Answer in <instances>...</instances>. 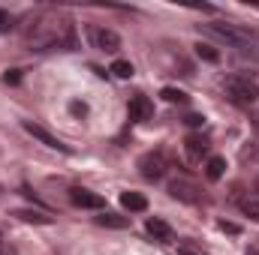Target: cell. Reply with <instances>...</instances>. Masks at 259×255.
I'll use <instances>...</instances> for the list:
<instances>
[{
  "label": "cell",
  "instance_id": "9a60e30c",
  "mask_svg": "<svg viewBox=\"0 0 259 255\" xmlns=\"http://www.w3.org/2000/svg\"><path fill=\"white\" fill-rule=\"evenodd\" d=\"M97 225H103V228H127L130 219L127 216H118V213H100L97 216Z\"/></svg>",
  "mask_w": 259,
  "mask_h": 255
},
{
  "label": "cell",
  "instance_id": "5bb4252c",
  "mask_svg": "<svg viewBox=\"0 0 259 255\" xmlns=\"http://www.w3.org/2000/svg\"><path fill=\"white\" fill-rule=\"evenodd\" d=\"M12 216H18L21 222H36V225H52V216H46L42 210H15Z\"/></svg>",
  "mask_w": 259,
  "mask_h": 255
},
{
  "label": "cell",
  "instance_id": "8fae6325",
  "mask_svg": "<svg viewBox=\"0 0 259 255\" xmlns=\"http://www.w3.org/2000/svg\"><path fill=\"white\" fill-rule=\"evenodd\" d=\"M145 228H148V234H151V237H157V240H163V243H169V240H172V228H169L163 219H157V216H154V219H148V225H145Z\"/></svg>",
  "mask_w": 259,
  "mask_h": 255
},
{
  "label": "cell",
  "instance_id": "603a6c76",
  "mask_svg": "<svg viewBox=\"0 0 259 255\" xmlns=\"http://www.w3.org/2000/svg\"><path fill=\"white\" fill-rule=\"evenodd\" d=\"M220 231H226V234H238L241 228H238L235 222H226V219H223V222H220Z\"/></svg>",
  "mask_w": 259,
  "mask_h": 255
},
{
  "label": "cell",
  "instance_id": "30bf717a",
  "mask_svg": "<svg viewBox=\"0 0 259 255\" xmlns=\"http://www.w3.org/2000/svg\"><path fill=\"white\" fill-rule=\"evenodd\" d=\"M184 150H187V159H190V162H202V156L208 153V141H205L202 135H190V138L184 141Z\"/></svg>",
  "mask_w": 259,
  "mask_h": 255
},
{
  "label": "cell",
  "instance_id": "484cf974",
  "mask_svg": "<svg viewBox=\"0 0 259 255\" xmlns=\"http://www.w3.org/2000/svg\"><path fill=\"white\" fill-rule=\"evenodd\" d=\"M247 255H259V249H247Z\"/></svg>",
  "mask_w": 259,
  "mask_h": 255
},
{
  "label": "cell",
  "instance_id": "7402d4cb",
  "mask_svg": "<svg viewBox=\"0 0 259 255\" xmlns=\"http://www.w3.org/2000/svg\"><path fill=\"white\" fill-rule=\"evenodd\" d=\"M18 78H21V75H18V69H6V75H3V81H6V84H18Z\"/></svg>",
  "mask_w": 259,
  "mask_h": 255
},
{
  "label": "cell",
  "instance_id": "d6986e66",
  "mask_svg": "<svg viewBox=\"0 0 259 255\" xmlns=\"http://www.w3.org/2000/svg\"><path fill=\"white\" fill-rule=\"evenodd\" d=\"M241 213L250 216L253 222H259V198H244L241 201Z\"/></svg>",
  "mask_w": 259,
  "mask_h": 255
},
{
  "label": "cell",
  "instance_id": "44dd1931",
  "mask_svg": "<svg viewBox=\"0 0 259 255\" xmlns=\"http://www.w3.org/2000/svg\"><path fill=\"white\" fill-rule=\"evenodd\" d=\"M184 123H187V126H202V123H205V117H202V114H187V117H184Z\"/></svg>",
  "mask_w": 259,
  "mask_h": 255
},
{
  "label": "cell",
  "instance_id": "2e32d148",
  "mask_svg": "<svg viewBox=\"0 0 259 255\" xmlns=\"http://www.w3.org/2000/svg\"><path fill=\"white\" fill-rule=\"evenodd\" d=\"M196 54H199L202 60H208V63H217V60H220V51H217L211 42H196Z\"/></svg>",
  "mask_w": 259,
  "mask_h": 255
},
{
  "label": "cell",
  "instance_id": "cb8c5ba5",
  "mask_svg": "<svg viewBox=\"0 0 259 255\" xmlns=\"http://www.w3.org/2000/svg\"><path fill=\"white\" fill-rule=\"evenodd\" d=\"M9 27H12V24H9V15L0 9V30H9Z\"/></svg>",
  "mask_w": 259,
  "mask_h": 255
},
{
  "label": "cell",
  "instance_id": "ac0fdd59",
  "mask_svg": "<svg viewBox=\"0 0 259 255\" xmlns=\"http://www.w3.org/2000/svg\"><path fill=\"white\" fill-rule=\"evenodd\" d=\"M109 72H115V78H124V81H127V78H133V72H136V69H133L130 60H115Z\"/></svg>",
  "mask_w": 259,
  "mask_h": 255
},
{
  "label": "cell",
  "instance_id": "ba28073f",
  "mask_svg": "<svg viewBox=\"0 0 259 255\" xmlns=\"http://www.w3.org/2000/svg\"><path fill=\"white\" fill-rule=\"evenodd\" d=\"M169 195L178 198V201H187V204H196V201L202 198V195H199V186H196L193 180H187V177L172 180V183H169Z\"/></svg>",
  "mask_w": 259,
  "mask_h": 255
},
{
  "label": "cell",
  "instance_id": "e0dca14e",
  "mask_svg": "<svg viewBox=\"0 0 259 255\" xmlns=\"http://www.w3.org/2000/svg\"><path fill=\"white\" fill-rule=\"evenodd\" d=\"M160 96H163L166 102H172V105H175V102H178V105H184V102H187V93H184V90H178V87H163V93H160Z\"/></svg>",
  "mask_w": 259,
  "mask_h": 255
},
{
  "label": "cell",
  "instance_id": "7c38bea8",
  "mask_svg": "<svg viewBox=\"0 0 259 255\" xmlns=\"http://www.w3.org/2000/svg\"><path fill=\"white\" fill-rule=\"evenodd\" d=\"M121 204L127 207L130 213H142V210H148V198L139 195V192H124V195H121Z\"/></svg>",
  "mask_w": 259,
  "mask_h": 255
},
{
  "label": "cell",
  "instance_id": "ffe728a7",
  "mask_svg": "<svg viewBox=\"0 0 259 255\" xmlns=\"http://www.w3.org/2000/svg\"><path fill=\"white\" fill-rule=\"evenodd\" d=\"M69 111H72L75 117H84V114H88V105H84V102H69Z\"/></svg>",
  "mask_w": 259,
  "mask_h": 255
},
{
  "label": "cell",
  "instance_id": "52a82bcc",
  "mask_svg": "<svg viewBox=\"0 0 259 255\" xmlns=\"http://www.w3.org/2000/svg\"><path fill=\"white\" fill-rule=\"evenodd\" d=\"M69 201L75 207H88V210H103L106 207V198L103 195H97V192H91V189H81V186H72L69 189Z\"/></svg>",
  "mask_w": 259,
  "mask_h": 255
},
{
  "label": "cell",
  "instance_id": "3957f363",
  "mask_svg": "<svg viewBox=\"0 0 259 255\" xmlns=\"http://www.w3.org/2000/svg\"><path fill=\"white\" fill-rule=\"evenodd\" d=\"M139 168H142V177L160 180V177L166 174V168H169V159H166L163 150H151V153H145V156L139 159Z\"/></svg>",
  "mask_w": 259,
  "mask_h": 255
},
{
  "label": "cell",
  "instance_id": "8992f818",
  "mask_svg": "<svg viewBox=\"0 0 259 255\" xmlns=\"http://www.w3.org/2000/svg\"><path fill=\"white\" fill-rule=\"evenodd\" d=\"M21 129H24L27 135H33L36 141H42L46 147H52V150H61V153H69V147H66L58 135H52L46 126H39V123H33V120H24V123H21Z\"/></svg>",
  "mask_w": 259,
  "mask_h": 255
},
{
  "label": "cell",
  "instance_id": "d4e9b609",
  "mask_svg": "<svg viewBox=\"0 0 259 255\" xmlns=\"http://www.w3.org/2000/svg\"><path fill=\"white\" fill-rule=\"evenodd\" d=\"M178 255H196L193 249H187V246H181V249H178Z\"/></svg>",
  "mask_w": 259,
  "mask_h": 255
},
{
  "label": "cell",
  "instance_id": "4316f807",
  "mask_svg": "<svg viewBox=\"0 0 259 255\" xmlns=\"http://www.w3.org/2000/svg\"><path fill=\"white\" fill-rule=\"evenodd\" d=\"M256 192H259V180H256Z\"/></svg>",
  "mask_w": 259,
  "mask_h": 255
},
{
  "label": "cell",
  "instance_id": "6da1fadb",
  "mask_svg": "<svg viewBox=\"0 0 259 255\" xmlns=\"http://www.w3.org/2000/svg\"><path fill=\"white\" fill-rule=\"evenodd\" d=\"M24 42L33 51H49V48H61V45H72V24L58 12H42L36 18H30V24L24 27Z\"/></svg>",
  "mask_w": 259,
  "mask_h": 255
},
{
  "label": "cell",
  "instance_id": "7a4b0ae2",
  "mask_svg": "<svg viewBox=\"0 0 259 255\" xmlns=\"http://www.w3.org/2000/svg\"><path fill=\"white\" fill-rule=\"evenodd\" d=\"M223 93L235 105H253L259 99V84L250 81V78H244V75H229L223 81Z\"/></svg>",
  "mask_w": 259,
  "mask_h": 255
},
{
  "label": "cell",
  "instance_id": "9c48e42d",
  "mask_svg": "<svg viewBox=\"0 0 259 255\" xmlns=\"http://www.w3.org/2000/svg\"><path fill=\"white\" fill-rule=\"evenodd\" d=\"M127 114H130V120H136V123H142V120H151V114H154V105H151V99H148L145 93H136V96L130 99V105H127Z\"/></svg>",
  "mask_w": 259,
  "mask_h": 255
},
{
  "label": "cell",
  "instance_id": "4fadbf2b",
  "mask_svg": "<svg viewBox=\"0 0 259 255\" xmlns=\"http://www.w3.org/2000/svg\"><path fill=\"white\" fill-rule=\"evenodd\" d=\"M226 174V159L223 156H211L208 162H205V177L208 180H220Z\"/></svg>",
  "mask_w": 259,
  "mask_h": 255
},
{
  "label": "cell",
  "instance_id": "277c9868",
  "mask_svg": "<svg viewBox=\"0 0 259 255\" xmlns=\"http://www.w3.org/2000/svg\"><path fill=\"white\" fill-rule=\"evenodd\" d=\"M88 36H91V42H94V48H100V51H109V54H115L118 48H121V36L115 33V30H109V27H88Z\"/></svg>",
  "mask_w": 259,
  "mask_h": 255
},
{
  "label": "cell",
  "instance_id": "5b68a950",
  "mask_svg": "<svg viewBox=\"0 0 259 255\" xmlns=\"http://www.w3.org/2000/svg\"><path fill=\"white\" fill-rule=\"evenodd\" d=\"M205 33H211V36H217V39H223L235 48H247V33L235 30L232 24H205Z\"/></svg>",
  "mask_w": 259,
  "mask_h": 255
}]
</instances>
